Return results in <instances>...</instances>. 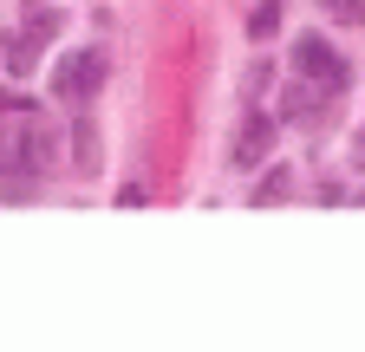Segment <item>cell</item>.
Masks as SVG:
<instances>
[{
  "label": "cell",
  "mask_w": 365,
  "mask_h": 352,
  "mask_svg": "<svg viewBox=\"0 0 365 352\" xmlns=\"http://www.w3.org/2000/svg\"><path fill=\"white\" fill-rule=\"evenodd\" d=\"M287 59H294V72H307V78H319V85H346V59H339L319 33H300Z\"/></svg>",
  "instance_id": "1"
},
{
  "label": "cell",
  "mask_w": 365,
  "mask_h": 352,
  "mask_svg": "<svg viewBox=\"0 0 365 352\" xmlns=\"http://www.w3.org/2000/svg\"><path fill=\"white\" fill-rule=\"evenodd\" d=\"M274 26H281V0H261V7L248 14V33H255V39H267Z\"/></svg>",
  "instance_id": "5"
},
{
  "label": "cell",
  "mask_w": 365,
  "mask_h": 352,
  "mask_svg": "<svg viewBox=\"0 0 365 352\" xmlns=\"http://www.w3.org/2000/svg\"><path fill=\"white\" fill-rule=\"evenodd\" d=\"M72 163H78V170H98V163H105V157H98V130H91V124L72 130Z\"/></svg>",
  "instance_id": "4"
},
{
  "label": "cell",
  "mask_w": 365,
  "mask_h": 352,
  "mask_svg": "<svg viewBox=\"0 0 365 352\" xmlns=\"http://www.w3.org/2000/svg\"><path fill=\"white\" fill-rule=\"evenodd\" d=\"M287 190H294V176H287V170H274V176H267V183L255 190V202H281Z\"/></svg>",
  "instance_id": "6"
},
{
  "label": "cell",
  "mask_w": 365,
  "mask_h": 352,
  "mask_svg": "<svg viewBox=\"0 0 365 352\" xmlns=\"http://www.w3.org/2000/svg\"><path fill=\"white\" fill-rule=\"evenodd\" d=\"M327 14L346 20V26H365V0H327Z\"/></svg>",
  "instance_id": "7"
},
{
  "label": "cell",
  "mask_w": 365,
  "mask_h": 352,
  "mask_svg": "<svg viewBox=\"0 0 365 352\" xmlns=\"http://www.w3.org/2000/svg\"><path fill=\"white\" fill-rule=\"evenodd\" d=\"M267 150H274V118H248V124H242V138H235V157H228V163H235V170H255Z\"/></svg>",
  "instance_id": "3"
},
{
  "label": "cell",
  "mask_w": 365,
  "mask_h": 352,
  "mask_svg": "<svg viewBox=\"0 0 365 352\" xmlns=\"http://www.w3.org/2000/svg\"><path fill=\"white\" fill-rule=\"evenodd\" d=\"M26 26H33V39H46V33H59V14H53V7H33Z\"/></svg>",
  "instance_id": "8"
},
{
  "label": "cell",
  "mask_w": 365,
  "mask_h": 352,
  "mask_svg": "<svg viewBox=\"0 0 365 352\" xmlns=\"http://www.w3.org/2000/svg\"><path fill=\"white\" fill-rule=\"evenodd\" d=\"M59 98H98V85H105V53H72V59H59Z\"/></svg>",
  "instance_id": "2"
}]
</instances>
